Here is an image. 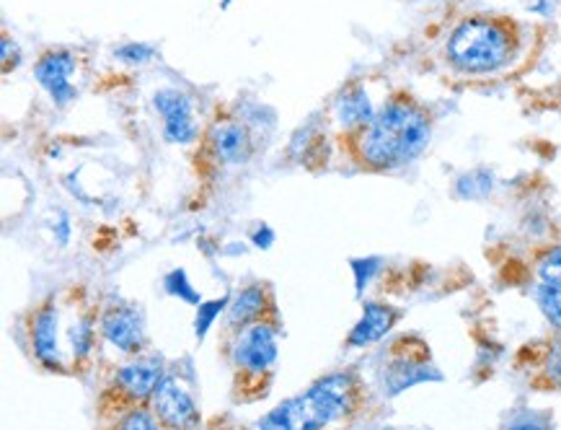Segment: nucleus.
I'll return each mask as SVG.
<instances>
[{
  "mask_svg": "<svg viewBox=\"0 0 561 430\" xmlns=\"http://www.w3.org/2000/svg\"><path fill=\"white\" fill-rule=\"evenodd\" d=\"M272 241H275V231H272L270 226L262 224V228H256V234H254V244H256V247L270 249Z\"/></svg>",
  "mask_w": 561,
  "mask_h": 430,
  "instance_id": "nucleus-25",
  "label": "nucleus"
},
{
  "mask_svg": "<svg viewBox=\"0 0 561 430\" xmlns=\"http://www.w3.org/2000/svg\"><path fill=\"white\" fill-rule=\"evenodd\" d=\"M376 106H373L368 91L363 86H350L347 91H342L340 99L334 102V117L344 131H363L370 125V120L376 117Z\"/></svg>",
  "mask_w": 561,
  "mask_h": 430,
  "instance_id": "nucleus-14",
  "label": "nucleus"
},
{
  "mask_svg": "<svg viewBox=\"0 0 561 430\" xmlns=\"http://www.w3.org/2000/svg\"><path fill=\"white\" fill-rule=\"evenodd\" d=\"M267 309V291L262 285H249L239 296L228 304V327L241 329L247 325H254Z\"/></svg>",
  "mask_w": 561,
  "mask_h": 430,
  "instance_id": "nucleus-15",
  "label": "nucleus"
},
{
  "mask_svg": "<svg viewBox=\"0 0 561 430\" xmlns=\"http://www.w3.org/2000/svg\"><path fill=\"white\" fill-rule=\"evenodd\" d=\"M150 405H153L156 418L167 428H194L199 422L197 403L190 389H184V384L174 376H167L158 384Z\"/></svg>",
  "mask_w": 561,
  "mask_h": 430,
  "instance_id": "nucleus-7",
  "label": "nucleus"
},
{
  "mask_svg": "<svg viewBox=\"0 0 561 430\" xmlns=\"http://www.w3.org/2000/svg\"><path fill=\"white\" fill-rule=\"evenodd\" d=\"M383 392L388 397H396V394L412 389L416 384L424 382H440V374L435 371V365L427 361V353L414 355V353H399L391 363L383 365Z\"/></svg>",
  "mask_w": 561,
  "mask_h": 430,
  "instance_id": "nucleus-10",
  "label": "nucleus"
},
{
  "mask_svg": "<svg viewBox=\"0 0 561 430\" xmlns=\"http://www.w3.org/2000/svg\"><path fill=\"white\" fill-rule=\"evenodd\" d=\"M32 348L34 358L45 365L47 371L62 369V348H60V312L55 301L39 306L32 319Z\"/></svg>",
  "mask_w": 561,
  "mask_h": 430,
  "instance_id": "nucleus-9",
  "label": "nucleus"
},
{
  "mask_svg": "<svg viewBox=\"0 0 561 430\" xmlns=\"http://www.w3.org/2000/svg\"><path fill=\"white\" fill-rule=\"evenodd\" d=\"M543 378L546 384L553 386V389H561V337L549 348L543 361Z\"/></svg>",
  "mask_w": 561,
  "mask_h": 430,
  "instance_id": "nucleus-20",
  "label": "nucleus"
},
{
  "mask_svg": "<svg viewBox=\"0 0 561 430\" xmlns=\"http://www.w3.org/2000/svg\"><path fill=\"white\" fill-rule=\"evenodd\" d=\"M117 426H122V428H158V426H161V420L156 418L153 410L133 407V410H127L125 418L117 420Z\"/></svg>",
  "mask_w": 561,
  "mask_h": 430,
  "instance_id": "nucleus-21",
  "label": "nucleus"
},
{
  "mask_svg": "<svg viewBox=\"0 0 561 430\" xmlns=\"http://www.w3.org/2000/svg\"><path fill=\"white\" fill-rule=\"evenodd\" d=\"M163 378H167V369L161 358H138V361L119 365L112 384L117 405L127 403V410H133L135 405L148 403Z\"/></svg>",
  "mask_w": 561,
  "mask_h": 430,
  "instance_id": "nucleus-5",
  "label": "nucleus"
},
{
  "mask_svg": "<svg viewBox=\"0 0 561 430\" xmlns=\"http://www.w3.org/2000/svg\"><path fill=\"white\" fill-rule=\"evenodd\" d=\"M277 329L267 321H254V325L236 329L230 358L239 374L254 378L270 376L277 363Z\"/></svg>",
  "mask_w": 561,
  "mask_h": 430,
  "instance_id": "nucleus-4",
  "label": "nucleus"
},
{
  "mask_svg": "<svg viewBox=\"0 0 561 430\" xmlns=\"http://www.w3.org/2000/svg\"><path fill=\"white\" fill-rule=\"evenodd\" d=\"M494 190V174L486 169H473L456 182V195L460 200H484Z\"/></svg>",
  "mask_w": 561,
  "mask_h": 430,
  "instance_id": "nucleus-16",
  "label": "nucleus"
},
{
  "mask_svg": "<svg viewBox=\"0 0 561 430\" xmlns=\"http://www.w3.org/2000/svg\"><path fill=\"white\" fill-rule=\"evenodd\" d=\"M357 392L359 384L355 374H350V371L329 374L321 382H316L306 394L287 399L277 410H272L259 426L285 430H313L332 426V422L342 420L344 415L355 410Z\"/></svg>",
  "mask_w": 561,
  "mask_h": 430,
  "instance_id": "nucleus-3",
  "label": "nucleus"
},
{
  "mask_svg": "<svg viewBox=\"0 0 561 430\" xmlns=\"http://www.w3.org/2000/svg\"><path fill=\"white\" fill-rule=\"evenodd\" d=\"M153 106L163 117V138L169 143H194L199 135L197 117H194V102L182 89L156 91Z\"/></svg>",
  "mask_w": 561,
  "mask_h": 430,
  "instance_id": "nucleus-6",
  "label": "nucleus"
},
{
  "mask_svg": "<svg viewBox=\"0 0 561 430\" xmlns=\"http://www.w3.org/2000/svg\"><path fill=\"white\" fill-rule=\"evenodd\" d=\"M167 291L174 293V296H179V298H184V301H199L197 293L192 291V285L186 283V275L182 270L171 272V275L167 278Z\"/></svg>",
  "mask_w": 561,
  "mask_h": 430,
  "instance_id": "nucleus-23",
  "label": "nucleus"
},
{
  "mask_svg": "<svg viewBox=\"0 0 561 430\" xmlns=\"http://www.w3.org/2000/svg\"><path fill=\"white\" fill-rule=\"evenodd\" d=\"M534 298L546 321H549L557 332H561V285L541 281L534 288Z\"/></svg>",
  "mask_w": 561,
  "mask_h": 430,
  "instance_id": "nucleus-17",
  "label": "nucleus"
},
{
  "mask_svg": "<svg viewBox=\"0 0 561 430\" xmlns=\"http://www.w3.org/2000/svg\"><path fill=\"white\" fill-rule=\"evenodd\" d=\"M70 348H73L76 361H85L93 350V317H81L68 332Z\"/></svg>",
  "mask_w": 561,
  "mask_h": 430,
  "instance_id": "nucleus-18",
  "label": "nucleus"
},
{
  "mask_svg": "<svg viewBox=\"0 0 561 430\" xmlns=\"http://www.w3.org/2000/svg\"><path fill=\"white\" fill-rule=\"evenodd\" d=\"M513 26L494 16H469L453 26L445 55L463 76H492L515 57Z\"/></svg>",
  "mask_w": 561,
  "mask_h": 430,
  "instance_id": "nucleus-2",
  "label": "nucleus"
},
{
  "mask_svg": "<svg viewBox=\"0 0 561 430\" xmlns=\"http://www.w3.org/2000/svg\"><path fill=\"white\" fill-rule=\"evenodd\" d=\"M215 159L222 163H247L251 159V135L239 120H218L207 133Z\"/></svg>",
  "mask_w": 561,
  "mask_h": 430,
  "instance_id": "nucleus-12",
  "label": "nucleus"
},
{
  "mask_svg": "<svg viewBox=\"0 0 561 430\" xmlns=\"http://www.w3.org/2000/svg\"><path fill=\"white\" fill-rule=\"evenodd\" d=\"M393 325H396V312L391 309V306L370 301V304H365L363 317H359L357 325L352 327V332L347 337V346L350 348H368V346H373V342L383 340V337L391 332Z\"/></svg>",
  "mask_w": 561,
  "mask_h": 430,
  "instance_id": "nucleus-13",
  "label": "nucleus"
},
{
  "mask_svg": "<svg viewBox=\"0 0 561 430\" xmlns=\"http://www.w3.org/2000/svg\"><path fill=\"white\" fill-rule=\"evenodd\" d=\"M73 73H76V57L70 53L42 55L37 68H34V78H37L42 89L53 97V102L57 106H65L76 99L73 81H70Z\"/></svg>",
  "mask_w": 561,
  "mask_h": 430,
  "instance_id": "nucleus-11",
  "label": "nucleus"
},
{
  "mask_svg": "<svg viewBox=\"0 0 561 430\" xmlns=\"http://www.w3.org/2000/svg\"><path fill=\"white\" fill-rule=\"evenodd\" d=\"M104 340L122 353H140L146 346V321L133 306H112L99 321Z\"/></svg>",
  "mask_w": 561,
  "mask_h": 430,
  "instance_id": "nucleus-8",
  "label": "nucleus"
},
{
  "mask_svg": "<svg viewBox=\"0 0 561 430\" xmlns=\"http://www.w3.org/2000/svg\"><path fill=\"white\" fill-rule=\"evenodd\" d=\"M538 281L561 285V244H553L551 249H546L541 260L536 264Z\"/></svg>",
  "mask_w": 561,
  "mask_h": 430,
  "instance_id": "nucleus-19",
  "label": "nucleus"
},
{
  "mask_svg": "<svg viewBox=\"0 0 561 430\" xmlns=\"http://www.w3.org/2000/svg\"><path fill=\"white\" fill-rule=\"evenodd\" d=\"M433 138V120L414 99L393 97L357 135V156L368 169L393 171L414 163Z\"/></svg>",
  "mask_w": 561,
  "mask_h": 430,
  "instance_id": "nucleus-1",
  "label": "nucleus"
},
{
  "mask_svg": "<svg viewBox=\"0 0 561 430\" xmlns=\"http://www.w3.org/2000/svg\"><path fill=\"white\" fill-rule=\"evenodd\" d=\"M117 55L127 63H146L148 57L153 55V49L146 47V45H127V47H122Z\"/></svg>",
  "mask_w": 561,
  "mask_h": 430,
  "instance_id": "nucleus-24",
  "label": "nucleus"
},
{
  "mask_svg": "<svg viewBox=\"0 0 561 430\" xmlns=\"http://www.w3.org/2000/svg\"><path fill=\"white\" fill-rule=\"evenodd\" d=\"M228 304H230L228 298H220V301H213V304L199 306V312H197V337H205L207 335V329L213 327L215 317H218V314L226 309Z\"/></svg>",
  "mask_w": 561,
  "mask_h": 430,
  "instance_id": "nucleus-22",
  "label": "nucleus"
}]
</instances>
